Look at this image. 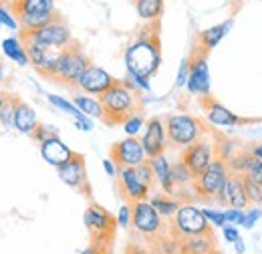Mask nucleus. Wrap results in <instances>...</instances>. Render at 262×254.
I'll use <instances>...</instances> for the list:
<instances>
[{"label": "nucleus", "instance_id": "nucleus-47", "mask_svg": "<svg viewBox=\"0 0 262 254\" xmlns=\"http://www.w3.org/2000/svg\"><path fill=\"white\" fill-rule=\"evenodd\" d=\"M222 234H224V240L230 242V244H234L240 238V232H238V228L234 224H224L222 226Z\"/></svg>", "mask_w": 262, "mask_h": 254}, {"label": "nucleus", "instance_id": "nucleus-55", "mask_svg": "<svg viewBox=\"0 0 262 254\" xmlns=\"http://www.w3.org/2000/svg\"><path fill=\"white\" fill-rule=\"evenodd\" d=\"M2 79H4V67L0 65V83H2Z\"/></svg>", "mask_w": 262, "mask_h": 254}, {"label": "nucleus", "instance_id": "nucleus-51", "mask_svg": "<svg viewBox=\"0 0 262 254\" xmlns=\"http://www.w3.org/2000/svg\"><path fill=\"white\" fill-rule=\"evenodd\" d=\"M125 254H156L149 248H143V246H137V244H131L129 248L125 250Z\"/></svg>", "mask_w": 262, "mask_h": 254}, {"label": "nucleus", "instance_id": "nucleus-7", "mask_svg": "<svg viewBox=\"0 0 262 254\" xmlns=\"http://www.w3.org/2000/svg\"><path fill=\"white\" fill-rule=\"evenodd\" d=\"M25 40H31V43H36L40 47H51V49H65L73 43V36H71V31L67 27V23L63 18H53L49 25L36 29V31H29L25 32Z\"/></svg>", "mask_w": 262, "mask_h": 254}, {"label": "nucleus", "instance_id": "nucleus-56", "mask_svg": "<svg viewBox=\"0 0 262 254\" xmlns=\"http://www.w3.org/2000/svg\"><path fill=\"white\" fill-rule=\"evenodd\" d=\"M8 2H14V0H8Z\"/></svg>", "mask_w": 262, "mask_h": 254}, {"label": "nucleus", "instance_id": "nucleus-23", "mask_svg": "<svg viewBox=\"0 0 262 254\" xmlns=\"http://www.w3.org/2000/svg\"><path fill=\"white\" fill-rule=\"evenodd\" d=\"M8 8L16 18L25 14H55V0H14L8 2Z\"/></svg>", "mask_w": 262, "mask_h": 254}, {"label": "nucleus", "instance_id": "nucleus-24", "mask_svg": "<svg viewBox=\"0 0 262 254\" xmlns=\"http://www.w3.org/2000/svg\"><path fill=\"white\" fill-rule=\"evenodd\" d=\"M232 27H234V20L228 18V20H224V23H220V25H214V27L204 29V31L200 32V36H198L202 51H204V53H210L212 49H216V47L224 40V36L228 34Z\"/></svg>", "mask_w": 262, "mask_h": 254}, {"label": "nucleus", "instance_id": "nucleus-15", "mask_svg": "<svg viewBox=\"0 0 262 254\" xmlns=\"http://www.w3.org/2000/svg\"><path fill=\"white\" fill-rule=\"evenodd\" d=\"M113 83H115V79L111 77V73H107L103 67L89 65V67L85 69V73L81 75L77 87H79L85 95L99 97V95H103Z\"/></svg>", "mask_w": 262, "mask_h": 254}, {"label": "nucleus", "instance_id": "nucleus-19", "mask_svg": "<svg viewBox=\"0 0 262 254\" xmlns=\"http://www.w3.org/2000/svg\"><path fill=\"white\" fill-rule=\"evenodd\" d=\"M204 111H206V119L216 127H236L242 123V119L234 111H230L228 107H224L222 103L210 97L204 99Z\"/></svg>", "mask_w": 262, "mask_h": 254}, {"label": "nucleus", "instance_id": "nucleus-3", "mask_svg": "<svg viewBox=\"0 0 262 254\" xmlns=\"http://www.w3.org/2000/svg\"><path fill=\"white\" fill-rule=\"evenodd\" d=\"M164 123L165 133H167V143H171L176 147H182V150L196 143L198 139H202V135H204L202 121L194 115H188V113L169 115Z\"/></svg>", "mask_w": 262, "mask_h": 254}, {"label": "nucleus", "instance_id": "nucleus-29", "mask_svg": "<svg viewBox=\"0 0 262 254\" xmlns=\"http://www.w3.org/2000/svg\"><path fill=\"white\" fill-rule=\"evenodd\" d=\"M147 202L154 206V210H156L162 218H173V214H176V210H178V206H180V202H178L176 198H169L167 194H154Z\"/></svg>", "mask_w": 262, "mask_h": 254}, {"label": "nucleus", "instance_id": "nucleus-49", "mask_svg": "<svg viewBox=\"0 0 262 254\" xmlns=\"http://www.w3.org/2000/svg\"><path fill=\"white\" fill-rule=\"evenodd\" d=\"M103 170H105V174H107L109 178H117L119 165H117L111 158H107V159H103Z\"/></svg>", "mask_w": 262, "mask_h": 254}, {"label": "nucleus", "instance_id": "nucleus-21", "mask_svg": "<svg viewBox=\"0 0 262 254\" xmlns=\"http://www.w3.org/2000/svg\"><path fill=\"white\" fill-rule=\"evenodd\" d=\"M180 254H218L212 232L180 238Z\"/></svg>", "mask_w": 262, "mask_h": 254}, {"label": "nucleus", "instance_id": "nucleus-28", "mask_svg": "<svg viewBox=\"0 0 262 254\" xmlns=\"http://www.w3.org/2000/svg\"><path fill=\"white\" fill-rule=\"evenodd\" d=\"M73 103L77 105V109L81 111V113H85L87 117H91V119H103V105H101V101H99V97H93V95H77L73 97Z\"/></svg>", "mask_w": 262, "mask_h": 254}, {"label": "nucleus", "instance_id": "nucleus-32", "mask_svg": "<svg viewBox=\"0 0 262 254\" xmlns=\"http://www.w3.org/2000/svg\"><path fill=\"white\" fill-rule=\"evenodd\" d=\"M123 131H125V135L127 137H137L141 131H143V127H145V119H143V115L141 113H131L129 117H125L123 119Z\"/></svg>", "mask_w": 262, "mask_h": 254}, {"label": "nucleus", "instance_id": "nucleus-33", "mask_svg": "<svg viewBox=\"0 0 262 254\" xmlns=\"http://www.w3.org/2000/svg\"><path fill=\"white\" fill-rule=\"evenodd\" d=\"M47 99H49V103L53 105V107H57L59 111H63V113H67V115H71L73 119L75 117H81L83 113L77 109V105L73 103V101H67L65 97H59V95H47Z\"/></svg>", "mask_w": 262, "mask_h": 254}, {"label": "nucleus", "instance_id": "nucleus-30", "mask_svg": "<svg viewBox=\"0 0 262 254\" xmlns=\"http://www.w3.org/2000/svg\"><path fill=\"white\" fill-rule=\"evenodd\" d=\"M53 18H57V14H25V16H18V27L25 32L36 31L45 25H49Z\"/></svg>", "mask_w": 262, "mask_h": 254}, {"label": "nucleus", "instance_id": "nucleus-36", "mask_svg": "<svg viewBox=\"0 0 262 254\" xmlns=\"http://www.w3.org/2000/svg\"><path fill=\"white\" fill-rule=\"evenodd\" d=\"M242 176H246V178L254 180L256 184H260L262 186V159L250 156L248 163H246V170H244V174H242Z\"/></svg>", "mask_w": 262, "mask_h": 254}, {"label": "nucleus", "instance_id": "nucleus-57", "mask_svg": "<svg viewBox=\"0 0 262 254\" xmlns=\"http://www.w3.org/2000/svg\"><path fill=\"white\" fill-rule=\"evenodd\" d=\"M0 29H2V25H0Z\"/></svg>", "mask_w": 262, "mask_h": 254}, {"label": "nucleus", "instance_id": "nucleus-26", "mask_svg": "<svg viewBox=\"0 0 262 254\" xmlns=\"http://www.w3.org/2000/svg\"><path fill=\"white\" fill-rule=\"evenodd\" d=\"M2 53L4 57H8V61H14L16 65H29V53H27V47L25 43L18 38V36H8L2 40Z\"/></svg>", "mask_w": 262, "mask_h": 254}, {"label": "nucleus", "instance_id": "nucleus-6", "mask_svg": "<svg viewBox=\"0 0 262 254\" xmlns=\"http://www.w3.org/2000/svg\"><path fill=\"white\" fill-rule=\"evenodd\" d=\"M89 59L87 55L77 47V45H69L61 51L59 55V63H57V73H55V79L65 83V85H73L77 87L81 75L85 73V69L89 67Z\"/></svg>", "mask_w": 262, "mask_h": 254}, {"label": "nucleus", "instance_id": "nucleus-13", "mask_svg": "<svg viewBox=\"0 0 262 254\" xmlns=\"http://www.w3.org/2000/svg\"><path fill=\"white\" fill-rule=\"evenodd\" d=\"M111 159L119 165V167H135L143 161H147V156L143 152V145L137 137H125L121 141H117L115 145H111Z\"/></svg>", "mask_w": 262, "mask_h": 254}, {"label": "nucleus", "instance_id": "nucleus-31", "mask_svg": "<svg viewBox=\"0 0 262 254\" xmlns=\"http://www.w3.org/2000/svg\"><path fill=\"white\" fill-rule=\"evenodd\" d=\"M171 174H173V182H176V190L178 188H184V186H190L194 182V176L192 172L186 167V163L182 159H178L176 163H171Z\"/></svg>", "mask_w": 262, "mask_h": 254}, {"label": "nucleus", "instance_id": "nucleus-53", "mask_svg": "<svg viewBox=\"0 0 262 254\" xmlns=\"http://www.w3.org/2000/svg\"><path fill=\"white\" fill-rule=\"evenodd\" d=\"M250 154L254 156V158H258V159H262V143L260 145H254L252 150H250Z\"/></svg>", "mask_w": 262, "mask_h": 254}, {"label": "nucleus", "instance_id": "nucleus-25", "mask_svg": "<svg viewBox=\"0 0 262 254\" xmlns=\"http://www.w3.org/2000/svg\"><path fill=\"white\" fill-rule=\"evenodd\" d=\"M226 206L228 208H238V210H246V206H248V198H246L240 174H230L228 176V182H226Z\"/></svg>", "mask_w": 262, "mask_h": 254}, {"label": "nucleus", "instance_id": "nucleus-9", "mask_svg": "<svg viewBox=\"0 0 262 254\" xmlns=\"http://www.w3.org/2000/svg\"><path fill=\"white\" fill-rule=\"evenodd\" d=\"M186 89L192 95L206 99L210 97V89H212V77H210V67H208V59L206 55L200 51L190 59V75L186 81Z\"/></svg>", "mask_w": 262, "mask_h": 254}, {"label": "nucleus", "instance_id": "nucleus-45", "mask_svg": "<svg viewBox=\"0 0 262 254\" xmlns=\"http://www.w3.org/2000/svg\"><path fill=\"white\" fill-rule=\"evenodd\" d=\"M117 226L123 228V230H127L131 226V204H123L119 208V212H117Z\"/></svg>", "mask_w": 262, "mask_h": 254}, {"label": "nucleus", "instance_id": "nucleus-52", "mask_svg": "<svg viewBox=\"0 0 262 254\" xmlns=\"http://www.w3.org/2000/svg\"><path fill=\"white\" fill-rule=\"evenodd\" d=\"M234 250H236L238 254L246 252V244H244V240H242V238H238V240L234 242Z\"/></svg>", "mask_w": 262, "mask_h": 254}, {"label": "nucleus", "instance_id": "nucleus-10", "mask_svg": "<svg viewBox=\"0 0 262 254\" xmlns=\"http://www.w3.org/2000/svg\"><path fill=\"white\" fill-rule=\"evenodd\" d=\"M83 222L87 226V230L91 232V236H93L95 242H107L113 236L115 220H113V216L105 208H101L97 204H93V206H89L85 210Z\"/></svg>", "mask_w": 262, "mask_h": 254}, {"label": "nucleus", "instance_id": "nucleus-43", "mask_svg": "<svg viewBox=\"0 0 262 254\" xmlns=\"http://www.w3.org/2000/svg\"><path fill=\"white\" fill-rule=\"evenodd\" d=\"M188 75H190V59H182L178 73H176V87H186Z\"/></svg>", "mask_w": 262, "mask_h": 254}, {"label": "nucleus", "instance_id": "nucleus-37", "mask_svg": "<svg viewBox=\"0 0 262 254\" xmlns=\"http://www.w3.org/2000/svg\"><path fill=\"white\" fill-rule=\"evenodd\" d=\"M12 119H14V97L6 99V103L0 109V125L10 129L12 127Z\"/></svg>", "mask_w": 262, "mask_h": 254}, {"label": "nucleus", "instance_id": "nucleus-42", "mask_svg": "<svg viewBox=\"0 0 262 254\" xmlns=\"http://www.w3.org/2000/svg\"><path fill=\"white\" fill-rule=\"evenodd\" d=\"M133 170H135L137 178H139V180H141V182H143L145 186H149V188H151V184H154V172H151L149 163H147V161H143V163L135 165Z\"/></svg>", "mask_w": 262, "mask_h": 254}, {"label": "nucleus", "instance_id": "nucleus-4", "mask_svg": "<svg viewBox=\"0 0 262 254\" xmlns=\"http://www.w3.org/2000/svg\"><path fill=\"white\" fill-rule=\"evenodd\" d=\"M230 170L226 165V161H222L220 158H214L198 176H194L192 188L198 194V198L202 200H214V196L218 194V190L228 182Z\"/></svg>", "mask_w": 262, "mask_h": 254}, {"label": "nucleus", "instance_id": "nucleus-41", "mask_svg": "<svg viewBox=\"0 0 262 254\" xmlns=\"http://www.w3.org/2000/svg\"><path fill=\"white\" fill-rule=\"evenodd\" d=\"M202 214L206 216V220L214 228H222L224 226V210H212V208H202Z\"/></svg>", "mask_w": 262, "mask_h": 254}, {"label": "nucleus", "instance_id": "nucleus-39", "mask_svg": "<svg viewBox=\"0 0 262 254\" xmlns=\"http://www.w3.org/2000/svg\"><path fill=\"white\" fill-rule=\"evenodd\" d=\"M0 25L6 27V29H10V31H18V29H20L16 16H14L12 10H10L8 6H4V4H0Z\"/></svg>", "mask_w": 262, "mask_h": 254}, {"label": "nucleus", "instance_id": "nucleus-38", "mask_svg": "<svg viewBox=\"0 0 262 254\" xmlns=\"http://www.w3.org/2000/svg\"><path fill=\"white\" fill-rule=\"evenodd\" d=\"M123 83H127L131 89H135L137 93L139 91H149L151 89V83H149V79H145V77H139V75H131V73H127L125 75V81Z\"/></svg>", "mask_w": 262, "mask_h": 254}, {"label": "nucleus", "instance_id": "nucleus-35", "mask_svg": "<svg viewBox=\"0 0 262 254\" xmlns=\"http://www.w3.org/2000/svg\"><path fill=\"white\" fill-rule=\"evenodd\" d=\"M250 152H236L232 158L226 161V165H228V170H230V174H244V170H246V163H248V159H250Z\"/></svg>", "mask_w": 262, "mask_h": 254}, {"label": "nucleus", "instance_id": "nucleus-50", "mask_svg": "<svg viewBox=\"0 0 262 254\" xmlns=\"http://www.w3.org/2000/svg\"><path fill=\"white\" fill-rule=\"evenodd\" d=\"M105 244H107V242H95L93 246L85 248L83 252H79V254H107V250H105Z\"/></svg>", "mask_w": 262, "mask_h": 254}, {"label": "nucleus", "instance_id": "nucleus-22", "mask_svg": "<svg viewBox=\"0 0 262 254\" xmlns=\"http://www.w3.org/2000/svg\"><path fill=\"white\" fill-rule=\"evenodd\" d=\"M38 125V117H36V111L29 103L20 101L14 97V119H12V127L20 133H27V135H33V131Z\"/></svg>", "mask_w": 262, "mask_h": 254}, {"label": "nucleus", "instance_id": "nucleus-34", "mask_svg": "<svg viewBox=\"0 0 262 254\" xmlns=\"http://www.w3.org/2000/svg\"><path fill=\"white\" fill-rule=\"evenodd\" d=\"M242 184H244V192L248 198V204H262V186L256 184L254 180L242 176Z\"/></svg>", "mask_w": 262, "mask_h": 254}, {"label": "nucleus", "instance_id": "nucleus-12", "mask_svg": "<svg viewBox=\"0 0 262 254\" xmlns=\"http://www.w3.org/2000/svg\"><path fill=\"white\" fill-rule=\"evenodd\" d=\"M57 174L61 178V182L67 184L69 188L81 192V194H89V180H87V165L85 158L81 154L75 152V156L63 163L61 167H57Z\"/></svg>", "mask_w": 262, "mask_h": 254}, {"label": "nucleus", "instance_id": "nucleus-8", "mask_svg": "<svg viewBox=\"0 0 262 254\" xmlns=\"http://www.w3.org/2000/svg\"><path fill=\"white\" fill-rule=\"evenodd\" d=\"M131 224L141 236L147 238H158L165 232L164 218L154 210V206L147 200H139L131 204Z\"/></svg>", "mask_w": 262, "mask_h": 254}, {"label": "nucleus", "instance_id": "nucleus-2", "mask_svg": "<svg viewBox=\"0 0 262 254\" xmlns=\"http://www.w3.org/2000/svg\"><path fill=\"white\" fill-rule=\"evenodd\" d=\"M99 101H101L103 113H105L103 121L109 125L123 123V119L129 117L131 113H135L137 105H139L137 91L121 81H115L103 95H99Z\"/></svg>", "mask_w": 262, "mask_h": 254}, {"label": "nucleus", "instance_id": "nucleus-14", "mask_svg": "<svg viewBox=\"0 0 262 254\" xmlns=\"http://www.w3.org/2000/svg\"><path fill=\"white\" fill-rule=\"evenodd\" d=\"M139 141H141L143 152H145L147 158H156L160 154H165V150H167L165 123L160 117H151L143 127V137Z\"/></svg>", "mask_w": 262, "mask_h": 254}, {"label": "nucleus", "instance_id": "nucleus-40", "mask_svg": "<svg viewBox=\"0 0 262 254\" xmlns=\"http://www.w3.org/2000/svg\"><path fill=\"white\" fill-rule=\"evenodd\" d=\"M55 135H59V129L53 125H36V129L33 131V135L31 137H34L38 143H42V141H47V139H51V137H55Z\"/></svg>", "mask_w": 262, "mask_h": 254}, {"label": "nucleus", "instance_id": "nucleus-27", "mask_svg": "<svg viewBox=\"0 0 262 254\" xmlns=\"http://www.w3.org/2000/svg\"><path fill=\"white\" fill-rule=\"evenodd\" d=\"M135 10L143 23H156L164 12V0H135Z\"/></svg>", "mask_w": 262, "mask_h": 254}, {"label": "nucleus", "instance_id": "nucleus-5", "mask_svg": "<svg viewBox=\"0 0 262 254\" xmlns=\"http://www.w3.org/2000/svg\"><path fill=\"white\" fill-rule=\"evenodd\" d=\"M171 220H173L171 222V234L178 236V238L212 232L206 216L202 214V208H198L194 204H180Z\"/></svg>", "mask_w": 262, "mask_h": 254}, {"label": "nucleus", "instance_id": "nucleus-44", "mask_svg": "<svg viewBox=\"0 0 262 254\" xmlns=\"http://www.w3.org/2000/svg\"><path fill=\"white\" fill-rule=\"evenodd\" d=\"M262 218V210L260 208H252V210H248V212H244V220H242V224L240 226H244L246 230H252L254 226H256V222Z\"/></svg>", "mask_w": 262, "mask_h": 254}, {"label": "nucleus", "instance_id": "nucleus-1", "mask_svg": "<svg viewBox=\"0 0 262 254\" xmlns=\"http://www.w3.org/2000/svg\"><path fill=\"white\" fill-rule=\"evenodd\" d=\"M162 65L160 43L156 36H139L125 49V69L131 75L151 79Z\"/></svg>", "mask_w": 262, "mask_h": 254}, {"label": "nucleus", "instance_id": "nucleus-18", "mask_svg": "<svg viewBox=\"0 0 262 254\" xmlns=\"http://www.w3.org/2000/svg\"><path fill=\"white\" fill-rule=\"evenodd\" d=\"M40 156H42V159L49 165L61 167L63 163H67L69 159L75 156V152L67 145L59 135H55V137H51V139H47V141L40 143Z\"/></svg>", "mask_w": 262, "mask_h": 254}, {"label": "nucleus", "instance_id": "nucleus-17", "mask_svg": "<svg viewBox=\"0 0 262 254\" xmlns=\"http://www.w3.org/2000/svg\"><path fill=\"white\" fill-rule=\"evenodd\" d=\"M117 178H119V184H121L123 196L129 200L131 204H133V202H139V200H147V196H149V190H151V188L145 186V184L137 178V174H135L133 167H119Z\"/></svg>", "mask_w": 262, "mask_h": 254}, {"label": "nucleus", "instance_id": "nucleus-48", "mask_svg": "<svg viewBox=\"0 0 262 254\" xmlns=\"http://www.w3.org/2000/svg\"><path fill=\"white\" fill-rule=\"evenodd\" d=\"M73 125L77 127V129H81V131H91V129H93V121H91V117H87V115L83 113L81 117H75V119H73Z\"/></svg>", "mask_w": 262, "mask_h": 254}, {"label": "nucleus", "instance_id": "nucleus-20", "mask_svg": "<svg viewBox=\"0 0 262 254\" xmlns=\"http://www.w3.org/2000/svg\"><path fill=\"white\" fill-rule=\"evenodd\" d=\"M147 163L154 172V182H158V186L162 188L164 194L171 196L176 192V182H173V174H171V163L167 161L165 154H160L156 158H147Z\"/></svg>", "mask_w": 262, "mask_h": 254}, {"label": "nucleus", "instance_id": "nucleus-54", "mask_svg": "<svg viewBox=\"0 0 262 254\" xmlns=\"http://www.w3.org/2000/svg\"><path fill=\"white\" fill-rule=\"evenodd\" d=\"M4 103H6V97L0 93V109H2V105H4Z\"/></svg>", "mask_w": 262, "mask_h": 254}, {"label": "nucleus", "instance_id": "nucleus-11", "mask_svg": "<svg viewBox=\"0 0 262 254\" xmlns=\"http://www.w3.org/2000/svg\"><path fill=\"white\" fill-rule=\"evenodd\" d=\"M25 47H27V53H29V65H33L42 77L55 79L59 55H61L63 49L59 51V49H51V47H40V45L31 43V40H25Z\"/></svg>", "mask_w": 262, "mask_h": 254}, {"label": "nucleus", "instance_id": "nucleus-16", "mask_svg": "<svg viewBox=\"0 0 262 254\" xmlns=\"http://www.w3.org/2000/svg\"><path fill=\"white\" fill-rule=\"evenodd\" d=\"M214 158H216L214 156V145L206 139H198L196 143L184 147L180 159L186 163V167L192 172V176H198Z\"/></svg>", "mask_w": 262, "mask_h": 254}, {"label": "nucleus", "instance_id": "nucleus-46", "mask_svg": "<svg viewBox=\"0 0 262 254\" xmlns=\"http://www.w3.org/2000/svg\"><path fill=\"white\" fill-rule=\"evenodd\" d=\"M244 220V210H238V208H228L224 210V222L234 224V226H240Z\"/></svg>", "mask_w": 262, "mask_h": 254}]
</instances>
